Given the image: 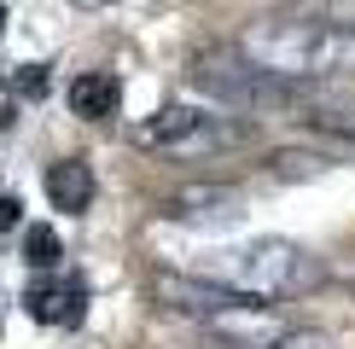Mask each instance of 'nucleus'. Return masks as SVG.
<instances>
[{"mask_svg":"<svg viewBox=\"0 0 355 349\" xmlns=\"http://www.w3.org/2000/svg\"><path fill=\"white\" fill-rule=\"evenodd\" d=\"M233 53L297 87L344 82V76H355V24L320 18V12H274V18L245 24Z\"/></svg>","mask_w":355,"mask_h":349,"instance_id":"obj_1","label":"nucleus"},{"mask_svg":"<svg viewBox=\"0 0 355 349\" xmlns=\"http://www.w3.org/2000/svg\"><path fill=\"white\" fill-rule=\"evenodd\" d=\"M198 280H216L227 291H245V297H291V291H315L327 280L315 256L291 239H250V244H227V251H210L198 262Z\"/></svg>","mask_w":355,"mask_h":349,"instance_id":"obj_2","label":"nucleus"},{"mask_svg":"<svg viewBox=\"0 0 355 349\" xmlns=\"http://www.w3.org/2000/svg\"><path fill=\"white\" fill-rule=\"evenodd\" d=\"M192 82H198L210 99L233 105V111H297V105H309V93L297 82H279V76H268V70H257L233 47L192 53Z\"/></svg>","mask_w":355,"mask_h":349,"instance_id":"obj_3","label":"nucleus"},{"mask_svg":"<svg viewBox=\"0 0 355 349\" xmlns=\"http://www.w3.org/2000/svg\"><path fill=\"white\" fill-rule=\"evenodd\" d=\"M135 140L146 152H216V145H233L239 140V128H221L204 105H187V99H175V105L152 111L146 123L135 128Z\"/></svg>","mask_w":355,"mask_h":349,"instance_id":"obj_4","label":"nucleus"},{"mask_svg":"<svg viewBox=\"0 0 355 349\" xmlns=\"http://www.w3.org/2000/svg\"><path fill=\"white\" fill-rule=\"evenodd\" d=\"M157 215L175 227H198V233H221V227H239L245 222V198L233 186H181L157 204Z\"/></svg>","mask_w":355,"mask_h":349,"instance_id":"obj_5","label":"nucleus"},{"mask_svg":"<svg viewBox=\"0 0 355 349\" xmlns=\"http://www.w3.org/2000/svg\"><path fill=\"white\" fill-rule=\"evenodd\" d=\"M116 105H123V82H116L111 70H87V76L70 82V111H76L82 123H111Z\"/></svg>","mask_w":355,"mask_h":349,"instance_id":"obj_6","label":"nucleus"},{"mask_svg":"<svg viewBox=\"0 0 355 349\" xmlns=\"http://www.w3.org/2000/svg\"><path fill=\"white\" fill-rule=\"evenodd\" d=\"M47 198H53V210L82 215L87 204H94V169H87L82 157H64V163H53V169H47Z\"/></svg>","mask_w":355,"mask_h":349,"instance_id":"obj_7","label":"nucleus"},{"mask_svg":"<svg viewBox=\"0 0 355 349\" xmlns=\"http://www.w3.org/2000/svg\"><path fill=\"white\" fill-rule=\"evenodd\" d=\"M29 314L47 320V326H82L87 291L76 280H70V285H35V291H29Z\"/></svg>","mask_w":355,"mask_h":349,"instance_id":"obj_8","label":"nucleus"},{"mask_svg":"<svg viewBox=\"0 0 355 349\" xmlns=\"http://www.w3.org/2000/svg\"><path fill=\"white\" fill-rule=\"evenodd\" d=\"M262 169H268L274 181H320V174H332V157H320V152H274Z\"/></svg>","mask_w":355,"mask_h":349,"instance_id":"obj_9","label":"nucleus"},{"mask_svg":"<svg viewBox=\"0 0 355 349\" xmlns=\"http://www.w3.org/2000/svg\"><path fill=\"white\" fill-rule=\"evenodd\" d=\"M297 128H315V134H338V140H355V111H344V105H297V116H291Z\"/></svg>","mask_w":355,"mask_h":349,"instance_id":"obj_10","label":"nucleus"},{"mask_svg":"<svg viewBox=\"0 0 355 349\" xmlns=\"http://www.w3.org/2000/svg\"><path fill=\"white\" fill-rule=\"evenodd\" d=\"M58 256H64V251H58V233H53V227L35 222V227L24 233V262H29V268H53Z\"/></svg>","mask_w":355,"mask_h":349,"instance_id":"obj_11","label":"nucleus"},{"mask_svg":"<svg viewBox=\"0 0 355 349\" xmlns=\"http://www.w3.org/2000/svg\"><path fill=\"white\" fill-rule=\"evenodd\" d=\"M12 87H18L24 99H41L47 93V64H24V76H12Z\"/></svg>","mask_w":355,"mask_h":349,"instance_id":"obj_12","label":"nucleus"},{"mask_svg":"<svg viewBox=\"0 0 355 349\" xmlns=\"http://www.w3.org/2000/svg\"><path fill=\"white\" fill-rule=\"evenodd\" d=\"M18 215H24V204H18V198H0V233L18 227Z\"/></svg>","mask_w":355,"mask_h":349,"instance_id":"obj_13","label":"nucleus"},{"mask_svg":"<svg viewBox=\"0 0 355 349\" xmlns=\"http://www.w3.org/2000/svg\"><path fill=\"white\" fill-rule=\"evenodd\" d=\"M82 12H105V6H116V0H76Z\"/></svg>","mask_w":355,"mask_h":349,"instance_id":"obj_14","label":"nucleus"},{"mask_svg":"<svg viewBox=\"0 0 355 349\" xmlns=\"http://www.w3.org/2000/svg\"><path fill=\"white\" fill-rule=\"evenodd\" d=\"M0 29H6V6H0Z\"/></svg>","mask_w":355,"mask_h":349,"instance_id":"obj_15","label":"nucleus"}]
</instances>
